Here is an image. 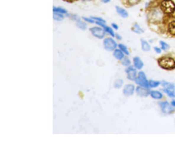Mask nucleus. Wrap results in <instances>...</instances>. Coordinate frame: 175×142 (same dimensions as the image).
Listing matches in <instances>:
<instances>
[{"label":"nucleus","mask_w":175,"mask_h":142,"mask_svg":"<svg viewBox=\"0 0 175 142\" xmlns=\"http://www.w3.org/2000/svg\"><path fill=\"white\" fill-rule=\"evenodd\" d=\"M158 64L163 69L173 70L175 68V61L169 57H163L159 59Z\"/></svg>","instance_id":"f257e3e1"},{"label":"nucleus","mask_w":175,"mask_h":142,"mask_svg":"<svg viewBox=\"0 0 175 142\" xmlns=\"http://www.w3.org/2000/svg\"><path fill=\"white\" fill-rule=\"evenodd\" d=\"M161 9L165 14H172L175 11V4L172 0H163L161 4Z\"/></svg>","instance_id":"f03ea898"},{"label":"nucleus","mask_w":175,"mask_h":142,"mask_svg":"<svg viewBox=\"0 0 175 142\" xmlns=\"http://www.w3.org/2000/svg\"><path fill=\"white\" fill-rule=\"evenodd\" d=\"M135 83L137 84L140 85V86L146 87H149V84H148V80L146 79V75L144 72L140 71L137 75V78L135 80Z\"/></svg>","instance_id":"7ed1b4c3"},{"label":"nucleus","mask_w":175,"mask_h":142,"mask_svg":"<svg viewBox=\"0 0 175 142\" xmlns=\"http://www.w3.org/2000/svg\"><path fill=\"white\" fill-rule=\"evenodd\" d=\"M103 45L105 49L108 51H111L116 49L117 47L116 43L111 38H107L103 41Z\"/></svg>","instance_id":"20e7f679"},{"label":"nucleus","mask_w":175,"mask_h":142,"mask_svg":"<svg viewBox=\"0 0 175 142\" xmlns=\"http://www.w3.org/2000/svg\"><path fill=\"white\" fill-rule=\"evenodd\" d=\"M159 106H160L162 112L165 114H170L174 111V109L172 107V105L169 104V102L167 101L159 102Z\"/></svg>","instance_id":"39448f33"},{"label":"nucleus","mask_w":175,"mask_h":142,"mask_svg":"<svg viewBox=\"0 0 175 142\" xmlns=\"http://www.w3.org/2000/svg\"><path fill=\"white\" fill-rule=\"evenodd\" d=\"M90 31L91 32L92 34L96 38L102 39L104 38L105 35H106V31L103 29H102L101 27H91L90 29Z\"/></svg>","instance_id":"423d86ee"},{"label":"nucleus","mask_w":175,"mask_h":142,"mask_svg":"<svg viewBox=\"0 0 175 142\" xmlns=\"http://www.w3.org/2000/svg\"><path fill=\"white\" fill-rule=\"evenodd\" d=\"M136 93L137 94L142 97H146L148 95L150 94V91L148 89V87H143V86H138L136 88Z\"/></svg>","instance_id":"0eeeda50"},{"label":"nucleus","mask_w":175,"mask_h":142,"mask_svg":"<svg viewBox=\"0 0 175 142\" xmlns=\"http://www.w3.org/2000/svg\"><path fill=\"white\" fill-rule=\"evenodd\" d=\"M135 90V87L132 84H128L124 86L123 89V94L126 97H129L133 94Z\"/></svg>","instance_id":"6e6552de"},{"label":"nucleus","mask_w":175,"mask_h":142,"mask_svg":"<svg viewBox=\"0 0 175 142\" xmlns=\"http://www.w3.org/2000/svg\"><path fill=\"white\" fill-rule=\"evenodd\" d=\"M133 64H134V66L135 68L140 70L144 66V63L142 62L141 59L139 58V57H135L133 58Z\"/></svg>","instance_id":"1a4fd4ad"},{"label":"nucleus","mask_w":175,"mask_h":142,"mask_svg":"<svg viewBox=\"0 0 175 142\" xmlns=\"http://www.w3.org/2000/svg\"><path fill=\"white\" fill-rule=\"evenodd\" d=\"M116 12L120 16L123 17V18H127V17H128L127 11L124 10V8H120L119 6H116Z\"/></svg>","instance_id":"9d476101"},{"label":"nucleus","mask_w":175,"mask_h":142,"mask_svg":"<svg viewBox=\"0 0 175 142\" xmlns=\"http://www.w3.org/2000/svg\"><path fill=\"white\" fill-rule=\"evenodd\" d=\"M114 56L117 60H121L122 59L124 58V53L120 49H115L114 51Z\"/></svg>","instance_id":"9b49d317"},{"label":"nucleus","mask_w":175,"mask_h":142,"mask_svg":"<svg viewBox=\"0 0 175 142\" xmlns=\"http://www.w3.org/2000/svg\"><path fill=\"white\" fill-rule=\"evenodd\" d=\"M150 96H151V97L153 98H154V99H161V98L163 97L162 94H161L160 92L156 90L150 92Z\"/></svg>","instance_id":"f8f14e48"},{"label":"nucleus","mask_w":175,"mask_h":142,"mask_svg":"<svg viewBox=\"0 0 175 142\" xmlns=\"http://www.w3.org/2000/svg\"><path fill=\"white\" fill-rule=\"evenodd\" d=\"M127 78L131 81L135 80V79L137 78V72L135 71V69L127 73Z\"/></svg>","instance_id":"ddd939ff"},{"label":"nucleus","mask_w":175,"mask_h":142,"mask_svg":"<svg viewBox=\"0 0 175 142\" xmlns=\"http://www.w3.org/2000/svg\"><path fill=\"white\" fill-rule=\"evenodd\" d=\"M141 45H142V49L144 51H149L150 49V46L146 40H141Z\"/></svg>","instance_id":"4468645a"},{"label":"nucleus","mask_w":175,"mask_h":142,"mask_svg":"<svg viewBox=\"0 0 175 142\" xmlns=\"http://www.w3.org/2000/svg\"><path fill=\"white\" fill-rule=\"evenodd\" d=\"M163 92L169 96L170 97L174 98L175 97V88H168L163 89Z\"/></svg>","instance_id":"2eb2a0df"},{"label":"nucleus","mask_w":175,"mask_h":142,"mask_svg":"<svg viewBox=\"0 0 175 142\" xmlns=\"http://www.w3.org/2000/svg\"><path fill=\"white\" fill-rule=\"evenodd\" d=\"M132 31L135 33H137V34H142V33L144 32V30L142 29L137 23H135L133 25L132 27Z\"/></svg>","instance_id":"dca6fc26"},{"label":"nucleus","mask_w":175,"mask_h":142,"mask_svg":"<svg viewBox=\"0 0 175 142\" xmlns=\"http://www.w3.org/2000/svg\"><path fill=\"white\" fill-rule=\"evenodd\" d=\"M168 31L170 34L175 36V21L170 23L169 25H168Z\"/></svg>","instance_id":"f3484780"},{"label":"nucleus","mask_w":175,"mask_h":142,"mask_svg":"<svg viewBox=\"0 0 175 142\" xmlns=\"http://www.w3.org/2000/svg\"><path fill=\"white\" fill-rule=\"evenodd\" d=\"M161 85H162L163 89L175 88V85H174V84H173V83L163 81L162 83H161Z\"/></svg>","instance_id":"a211bd4d"},{"label":"nucleus","mask_w":175,"mask_h":142,"mask_svg":"<svg viewBox=\"0 0 175 142\" xmlns=\"http://www.w3.org/2000/svg\"><path fill=\"white\" fill-rule=\"evenodd\" d=\"M54 19L56 21H61L64 19V16H63L62 14H61V13L54 12Z\"/></svg>","instance_id":"6ab92c4d"},{"label":"nucleus","mask_w":175,"mask_h":142,"mask_svg":"<svg viewBox=\"0 0 175 142\" xmlns=\"http://www.w3.org/2000/svg\"><path fill=\"white\" fill-rule=\"evenodd\" d=\"M76 25L77 26V27L80 28L81 30H86V27H87V25L86 23H84V22H82L80 20L77 21V23H76Z\"/></svg>","instance_id":"aec40b11"},{"label":"nucleus","mask_w":175,"mask_h":142,"mask_svg":"<svg viewBox=\"0 0 175 142\" xmlns=\"http://www.w3.org/2000/svg\"><path fill=\"white\" fill-rule=\"evenodd\" d=\"M122 85H123V81H122V79H116L115 81L114 86L115 88L119 89L122 86Z\"/></svg>","instance_id":"412c9836"},{"label":"nucleus","mask_w":175,"mask_h":142,"mask_svg":"<svg viewBox=\"0 0 175 142\" xmlns=\"http://www.w3.org/2000/svg\"><path fill=\"white\" fill-rule=\"evenodd\" d=\"M119 49L121 50V51L123 52L124 53H125L126 55H129V52L128 49H127V47H126L125 45H122V44H120V45H119Z\"/></svg>","instance_id":"4be33fe9"},{"label":"nucleus","mask_w":175,"mask_h":142,"mask_svg":"<svg viewBox=\"0 0 175 142\" xmlns=\"http://www.w3.org/2000/svg\"><path fill=\"white\" fill-rule=\"evenodd\" d=\"M148 84H149V87H156L160 84V82L157 81H154V80H150L148 81Z\"/></svg>","instance_id":"5701e85b"},{"label":"nucleus","mask_w":175,"mask_h":142,"mask_svg":"<svg viewBox=\"0 0 175 142\" xmlns=\"http://www.w3.org/2000/svg\"><path fill=\"white\" fill-rule=\"evenodd\" d=\"M53 11L54 12H59L61 13V14H66V13H67V11L63 9L62 8H54Z\"/></svg>","instance_id":"b1692460"},{"label":"nucleus","mask_w":175,"mask_h":142,"mask_svg":"<svg viewBox=\"0 0 175 142\" xmlns=\"http://www.w3.org/2000/svg\"><path fill=\"white\" fill-rule=\"evenodd\" d=\"M159 43H160V45H161V49H163V50H167V49H169V45H168L167 43H166L165 42H163V41H160V42H159Z\"/></svg>","instance_id":"393cba45"},{"label":"nucleus","mask_w":175,"mask_h":142,"mask_svg":"<svg viewBox=\"0 0 175 142\" xmlns=\"http://www.w3.org/2000/svg\"><path fill=\"white\" fill-rule=\"evenodd\" d=\"M122 64L124 66H129L131 64V61L128 58H124V60L122 62Z\"/></svg>","instance_id":"a878e982"},{"label":"nucleus","mask_w":175,"mask_h":142,"mask_svg":"<svg viewBox=\"0 0 175 142\" xmlns=\"http://www.w3.org/2000/svg\"><path fill=\"white\" fill-rule=\"evenodd\" d=\"M91 18L94 19L95 21H99V22H102V23H106V21L103 20V19H101V18H99V17H91Z\"/></svg>","instance_id":"bb28decb"},{"label":"nucleus","mask_w":175,"mask_h":142,"mask_svg":"<svg viewBox=\"0 0 175 142\" xmlns=\"http://www.w3.org/2000/svg\"><path fill=\"white\" fill-rule=\"evenodd\" d=\"M83 19H84V21H87V22H89V23H95V21L94 20V19H93L91 18H86V17H83Z\"/></svg>","instance_id":"cd10ccee"},{"label":"nucleus","mask_w":175,"mask_h":142,"mask_svg":"<svg viewBox=\"0 0 175 142\" xmlns=\"http://www.w3.org/2000/svg\"><path fill=\"white\" fill-rule=\"evenodd\" d=\"M71 19H73V20H75L76 21H80V17H79L78 16H77V15H75V14L71 15Z\"/></svg>","instance_id":"c85d7f7f"},{"label":"nucleus","mask_w":175,"mask_h":142,"mask_svg":"<svg viewBox=\"0 0 175 142\" xmlns=\"http://www.w3.org/2000/svg\"><path fill=\"white\" fill-rule=\"evenodd\" d=\"M139 1H140V0H129V2L131 4H132V5H134V4H137Z\"/></svg>","instance_id":"c756f323"},{"label":"nucleus","mask_w":175,"mask_h":142,"mask_svg":"<svg viewBox=\"0 0 175 142\" xmlns=\"http://www.w3.org/2000/svg\"><path fill=\"white\" fill-rule=\"evenodd\" d=\"M154 49H155V52H156V53H160L161 52V49H160L158 47H155Z\"/></svg>","instance_id":"7c9ffc66"},{"label":"nucleus","mask_w":175,"mask_h":142,"mask_svg":"<svg viewBox=\"0 0 175 142\" xmlns=\"http://www.w3.org/2000/svg\"><path fill=\"white\" fill-rule=\"evenodd\" d=\"M111 26H112V27L114 28L115 30H118L119 29V26H118L116 24H115V23H112L111 24Z\"/></svg>","instance_id":"2f4dec72"},{"label":"nucleus","mask_w":175,"mask_h":142,"mask_svg":"<svg viewBox=\"0 0 175 142\" xmlns=\"http://www.w3.org/2000/svg\"><path fill=\"white\" fill-rule=\"evenodd\" d=\"M109 1H110V0H102V2H103V3H108Z\"/></svg>","instance_id":"473e14b6"},{"label":"nucleus","mask_w":175,"mask_h":142,"mask_svg":"<svg viewBox=\"0 0 175 142\" xmlns=\"http://www.w3.org/2000/svg\"><path fill=\"white\" fill-rule=\"evenodd\" d=\"M116 38L120 40V39H121V36H120L119 34H116Z\"/></svg>","instance_id":"72a5a7b5"},{"label":"nucleus","mask_w":175,"mask_h":142,"mask_svg":"<svg viewBox=\"0 0 175 142\" xmlns=\"http://www.w3.org/2000/svg\"><path fill=\"white\" fill-rule=\"evenodd\" d=\"M171 105H172V106L175 107V100H173V101L171 102Z\"/></svg>","instance_id":"f704fd0d"},{"label":"nucleus","mask_w":175,"mask_h":142,"mask_svg":"<svg viewBox=\"0 0 175 142\" xmlns=\"http://www.w3.org/2000/svg\"><path fill=\"white\" fill-rule=\"evenodd\" d=\"M65 1H69V2H73V1H76V0H65Z\"/></svg>","instance_id":"c9c22d12"},{"label":"nucleus","mask_w":175,"mask_h":142,"mask_svg":"<svg viewBox=\"0 0 175 142\" xmlns=\"http://www.w3.org/2000/svg\"><path fill=\"white\" fill-rule=\"evenodd\" d=\"M84 1H86V0H84Z\"/></svg>","instance_id":"e433bc0d"}]
</instances>
